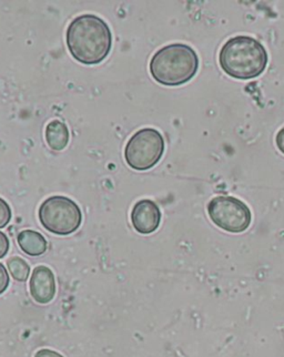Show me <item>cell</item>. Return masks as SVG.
<instances>
[{"label":"cell","mask_w":284,"mask_h":357,"mask_svg":"<svg viewBox=\"0 0 284 357\" xmlns=\"http://www.w3.org/2000/svg\"><path fill=\"white\" fill-rule=\"evenodd\" d=\"M165 148V139L159 131L154 128H144L128 141L126 162L133 170H149L161 160Z\"/></svg>","instance_id":"obj_5"},{"label":"cell","mask_w":284,"mask_h":357,"mask_svg":"<svg viewBox=\"0 0 284 357\" xmlns=\"http://www.w3.org/2000/svg\"><path fill=\"white\" fill-rule=\"evenodd\" d=\"M35 357H63V355L52 351V349H39L38 352L36 353Z\"/></svg>","instance_id":"obj_15"},{"label":"cell","mask_w":284,"mask_h":357,"mask_svg":"<svg viewBox=\"0 0 284 357\" xmlns=\"http://www.w3.org/2000/svg\"><path fill=\"white\" fill-rule=\"evenodd\" d=\"M267 49L260 41L249 36H237L223 45L219 63L227 76L239 80H249L262 75L268 65Z\"/></svg>","instance_id":"obj_2"},{"label":"cell","mask_w":284,"mask_h":357,"mask_svg":"<svg viewBox=\"0 0 284 357\" xmlns=\"http://www.w3.org/2000/svg\"><path fill=\"white\" fill-rule=\"evenodd\" d=\"M9 283H10V279H9L8 271L6 270L3 263H0V295L8 289Z\"/></svg>","instance_id":"obj_13"},{"label":"cell","mask_w":284,"mask_h":357,"mask_svg":"<svg viewBox=\"0 0 284 357\" xmlns=\"http://www.w3.org/2000/svg\"><path fill=\"white\" fill-rule=\"evenodd\" d=\"M29 291L36 303L40 305L50 303L57 292L54 272L46 266L35 268L29 282Z\"/></svg>","instance_id":"obj_8"},{"label":"cell","mask_w":284,"mask_h":357,"mask_svg":"<svg viewBox=\"0 0 284 357\" xmlns=\"http://www.w3.org/2000/svg\"><path fill=\"white\" fill-rule=\"evenodd\" d=\"M46 141L49 148L54 151H61L69 144V130L60 120L49 122L46 128Z\"/></svg>","instance_id":"obj_10"},{"label":"cell","mask_w":284,"mask_h":357,"mask_svg":"<svg viewBox=\"0 0 284 357\" xmlns=\"http://www.w3.org/2000/svg\"><path fill=\"white\" fill-rule=\"evenodd\" d=\"M276 144L278 149L284 155V128H282L281 130L276 135Z\"/></svg>","instance_id":"obj_16"},{"label":"cell","mask_w":284,"mask_h":357,"mask_svg":"<svg viewBox=\"0 0 284 357\" xmlns=\"http://www.w3.org/2000/svg\"><path fill=\"white\" fill-rule=\"evenodd\" d=\"M17 242L24 255L40 257L46 253L48 242L43 234L33 230H24L17 236Z\"/></svg>","instance_id":"obj_9"},{"label":"cell","mask_w":284,"mask_h":357,"mask_svg":"<svg viewBox=\"0 0 284 357\" xmlns=\"http://www.w3.org/2000/svg\"><path fill=\"white\" fill-rule=\"evenodd\" d=\"M68 49L77 61L86 66L103 63L112 47V33L105 20L95 15L73 20L66 33Z\"/></svg>","instance_id":"obj_1"},{"label":"cell","mask_w":284,"mask_h":357,"mask_svg":"<svg viewBox=\"0 0 284 357\" xmlns=\"http://www.w3.org/2000/svg\"><path fill=\"white\" fill-rule=\"evenodd\" d=\"M9 248H10V242L8 236L0 231V259H3L7 255Z\"/></svg>","instance_id":"obj_14"},{"label":"cell","mask_w":284,"mask_h":357,"mask_svg":"<svg viewBox=\"0 0 284 357\" xmlns=\"http://www.w3.org/2000/svg\"><path fill=\"white\" fill-rule=\"evenodd\" d=\"M150 73L158 84L178 87L197 75L199 57L195 49L184 44H171L159 49L150 60Z\"/></svg>","instance_id":"obj_3"},{"label":"cell","mask_w":284,"mask_h":357,"mask_svg":"<svg viewBox=\"0 0 284 357\" xmlns=\"http://www.w3.org/2000/svg\"><path fill=\"white\" fill-rule=\"evenodd\" d=\"M39 221L45 230L56 236H70L82 222V212L75 201L63 195H54L41 203Z\"/></svg>","instance_id":"obj_4"},{"label":"cell","mask_w":284,"mask_h":357,"mask_svg":"<svg viewBox=\"0 0 284 357\" xmlns=\"http://www.w3.org/2000/svg\"><path fill=\"white\" fill-rule=\"evenodd\" d=\"M7 268L10 272L11 276L16 281L26 282L29 278L30 268L24 259L20 257H13L7 261Z\"/></svg>","instance_id":"obj_11"},{"label":"cell","mask_w":284,"mask_h":357,"mask_svg":"<svg viewBox=\"0 0 284 357\" xmlns=\"http://www.w3.org/2000/svg\"><path fill=\"white\" fill-rule=\"evenodd\" d=\"M13 218L10 206L3 199L0 198V229L7 227Z\"/></svg>","instance_id":"obj_12"},{"label":"cell","mask_w":284,"mask_h":357,"mask_svg":"<svg viewBox=\"0 0 284 357\" xmlns=\"http://www.w3.org/2000/svg\"><path fill=\"white\" fill-rule=\"evenodd\" d=\"M161 222V211L154 201L144 199L135 203L131 211V223L139 234L148 236L156 232Z\"/></svg>","instance_id":"obj_7"},{"label":"cell","mask_w":284,"mask_h":357,"mask_svg":"<svg viewBox=\"0 0 284 357\" xmlns=\"http://www.w3.org/2000/svg\"><path fill=\"white\" fill-rule=\"evenodd\" d=\"M209 218L214 225L230 233H242L249 229L252 214L244 201L234 197H216L208 204Z\"/></svg>","instance_id":"obj_6"}]
</instances>
